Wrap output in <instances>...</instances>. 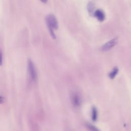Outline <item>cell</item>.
I'll use <instances>...</instances> for the list:
<instances>
[{
	"label": "cell",
	"instance_id": "52a82bcc",
	"mask_svg": "<svg viewBox=\"0 0 131 131\" xmlns=\"http://www.w3.org/2000/svg\"><path fill=\"white\" fill-rule=\"evenodd\" d=\"M97 110L95 107H93L92 109V118L93 120H96L97 118Z\"/></svg>",
	"mask_w": 131,
	"mask_h": 131
},
{
	"label": "cell",
	"instance_id": "277c9868",
	"mask_svg": "<svg viewBox=\"0 0 131 131\" xmlns=\"http://www.w3.org/2000/svg\"><path fill=\"white\" fill-rule=\"evenodd\" d=\"M71 101L73 105L75 107H79L80 106L81 103V99L79 95L76 92H74L71 95Z\"/></svg>",
	"mask_w": 131,
	"mask_h": 131
},
{
	"label": "cell",
	"instance_id": "7a4b0ae2",
	"mask_svg": "<svg viewBox=\"0 0 131 131\" xmlns=\"http://www.w3.org/2000/svg\"><path fill=\"white\" fill-rule=\"evenodd\" d=\"M28 69L31 79L36 81L37 79V74L35 65L31 59H29L28 61Z\"/></svg>",
	"mask_w": 131,
	"mask_h": 131
},
{
	"label": "cell",
	"instance_id": "3957f363",
	"mask_svg": "<svg viewBox=\"0 0 131 131\" xmlns=\"http://www.w3.org/2000/svg\"><path fill=\"white\" fill-rule=\"evenodd\" d=\"M118 41L117 38H114L104 43L101 47V50L103 51H107L113 48Z\"/></svg>",
	"mask_w": 131,
	"mask_h": 131
},
{
	"label": "cell",
	"instance_id": "30bf717a",
	"mask_svg": "<svg viewBox=\"0 0 131 131\" xmlns=\"http://www.w3.org/2000/svg\"><path fill=\"white\" fill-rule=\"evenodd\" d=\"M3 55L2 50L0 49V66L3 65Z\"/></svg>",
	"mask_w": 131,
	"mask_h": 131
},
{
	"label": "cell",
	"instance_id": "ba28073f",
	"mask_svg": "<svg viewBox=\"0 0 131 131\" xmlns=\"http://www.w3.org/2000/svg\"><path fill=\"white\" fill-rule=\"evenodd\" d=\"M86 127L89 131H100L96 126L90 123H88L86 124Z\"/></svg>",
	"mask_w": 131,
	"mask_h": 131
},
{
	"label": "cell",
	"instance_id": "6da1fadb",
	"mask_svg": "<svg viewBox=\"0 0 131 131\" xmlns=\"http://www.w3.org/2000/svg\"><path fill=\"white\" fill-rule=\"evenodd\" d=\"M46 21L49 29L57 30L58 28V23L57 19L54 15H48L46 16Z\"/></svg>",
	"mask_w": 131,
	"mask_h": 131
},
{
	"label": "cell",
	"instance_id": "8992f818",
	"mask_svg": "<svg viewBox=\"0 0 131 131\" xmlns=\"http://www.w3.org/2000/svg\"><path fill=\"white\" fill-rule=\"evenodd\" d=\"M118 72V69L116 67L114 68L112 71L109 73V77L110 78H114Z\"/></svg>",
	"mask_w": 131,
	"mask_h": 131
},
{
	"label": "cell",
	"instance_id": "5b68a950",
	"mask_svg": "<svg viewBox=\"0 0 131 131\" xmlns=\"http://www.w3.org/2000/svg\"><path fill=\"white\" fill-rule=\"evenodd\" d=\"M95 16L100 21H102L105 18V14L103 11L101 9L96 10L94 13Z\"/></svg>",
	"mask_w": 131,
	"mask_h": 131
},
{
	"label": "cell",
	"instance_id": "9c48e42d",
	"mask_svg": "<svg viewBox=\"0 0 131 131\" xmlns=\"http://www.w3.org/2000/svg\"><path fill=\"white\" fill-rule=\"evenodd\" d=\"M88 9L89 10V11L90 12H91L93 11V9H94V5L93 4H92V3H90L88 4Z\"/></svg>",
	"mask_w": 131,
	"mask_h": 131
}]
</instances>
